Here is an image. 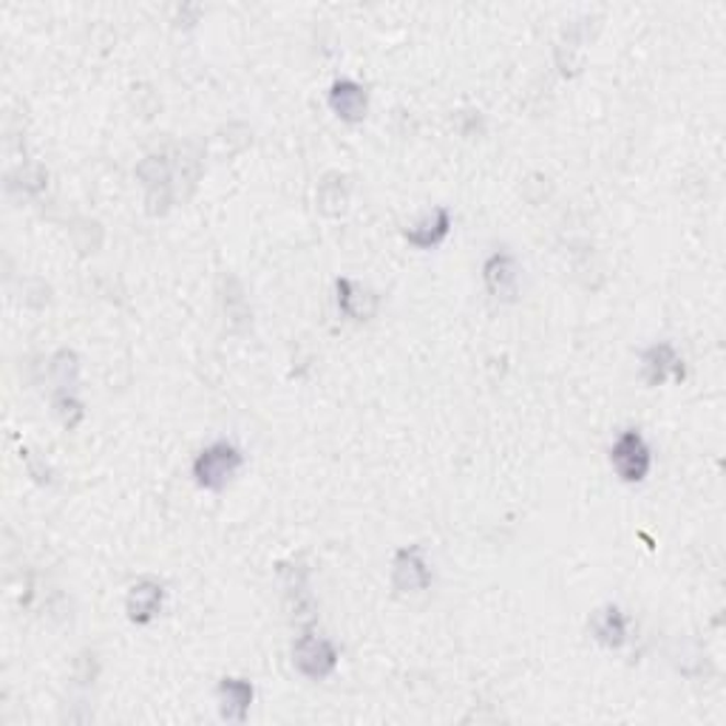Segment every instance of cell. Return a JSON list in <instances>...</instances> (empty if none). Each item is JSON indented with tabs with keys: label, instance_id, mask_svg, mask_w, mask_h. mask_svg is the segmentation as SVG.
Here are the masks:
<instances>
[{
	"label": "cell",
	"instance_id": "6da1fadb",
	"mask_svg": "<svg viewBox=\"0 0 726 726\" xmlns=\"http://www.w3.org/2000/svg\"><path fill=\"white\" fill-rule=\"evenodd\" d=\"M241 468H245V452H241L239 445L227 443V440H216V443L205 445V449L196 454L191 474L196 486L205 488V491L219 494L236 480V474H239Z\"/></svg>",
	"mask_w": 726,
	"mask_h": 726
},
{
	"label": "cell",
	"instance_id": "9a60e30c",
	"mask_svg": "<svg viewBox=\"0 0 726 726\" xmlns=\"http://www.w3.org/2000/svg\"><path fill=\"white\" fill-rule=\"evenodd\" d=\"M222 307H225L227 324H230L234 332H245L250 327V304H247V295L241 290L239 279H234V275L222 279Z\"/></svg>",
	"mask_w": 726,
	"mask_h": 726
},
{
	"label": "cell",
	"instance_id": "5b68a950",
	"mask_svg": "<svg viewBox=\"0 0 726 726\" xmlns=\"http://www.w3.org/2000/svg\"><path fill=\"white\" fill-rule=\"evenodd\" d=\"M434 576L420 545H406L392 559V588L398 597H420L432 588Z\"/></svg>",
	"mask_w": 726,
	"mask_h": 726
},
{
	"label": "cell",
	"instance_id": "30bf717a",
	"mask_svg": "<svg viewBox=\"0 0 726 726\" xmlns=\"http://www.w3.org/2000/svg\"><path fill=\"white\" fill-rule=\"evenodd\" d=\"M165 604V585L151 579V576H145L139 582H134L125 593V613L134 624H151L154 619L162 613Z\"/></svg>",
	"mask_w": 726,
	"mask_h": 726
},
{
	"label": "cell",
	"instance_id": "8fae6325",
	"mask_svg": "<svg viewBox=\"0 0 726 726\" xmlns=\"http://www.w3.org/2000/svg\"><path fill=\"white\" fill-rule=\"evenodd\" d=\"M590 636L608 650H622L631 638V619L619 604H604L597 613H590Z\"/></svg>",
	"mask_w": 726,
	"mask_h": 726
},
{
	"label": "cell",
	"instance_id": "5bb4252c",
	"mask_svg": "<svg viewBox=\"0 0 726 726\" xmlns=\"http://www.w3.org/2000/svg\"><path fill=\"white\" fill-rule=\"evenodd\" d=\"M256 690L247 679H222L216 687V701H219V715L234 724H245L253 706Z\"/></svg>",
	"mask_w": 726,
	"mask_h": 726
},
{
	"label": "cell",
	"instance_id": "ba28073f",
	"mask_svg": "<svg viewBox=\"0 0 726 726\" xmlns=\"http://www.w3.org/2000/svg\"><path fill=\"white\" fill-rule=\"evenodd\" d=\"M327 103L329 111H332L341 123L355 125L363 123L366 111H370V91H366V86H361L358 80L343 77V80H336L329 86Z\"/></svg>",
	"mask_w": 726,
	"mask_h": 726
},
{
	"label": "cell",
	"instance_id": "e0dca14e",
	"mask_svg": "<svg viewBox=\"0 0 726 726\" xmlns=\"http://www.w3.org/2000/svg\"><path fill=\"white\" fill-rule=\"evenodd\" d=\"M48 377L55 381L57 389L75 392L77 381H80V358L71 350H60L48 361Z\"/></svg>",
	"mask_w": 726,
	"mask_h": 726
},
{
	"label": "cell",
	"instance_id": "9c48e42d",
	"mask_svg": "<svg viewBox=\"0 0 726 726\" xmlns=\"http://www.w3.org/2000/svg\"><path fill=\"white\" fill-rule=\"evenodd\" d=\"M642 372H645L647 386H665L670 381L681 384L684 381V358L670 341L653 343L642 355Z\"/></svg>",
	"mask_w": 726,
	"mask_h": 726
},
{
	"label": "cell",
	"instance_id": "4fadbf2b",
	"mask_svg": "<svg viewBox=\"0 0 726 726\" xmlns=\"http://www.w3.org/2000/svg\"><path fill=\"white\" fill-rule=\"evenodd\" d=\"M452 234V211L449 207H434V211L423 213L415 225H409L404 230V239L418 250H434V247L443 245Z\"/></svg>",
	"mask_w": 726,
	"mask_h": 726
},
{
	"label": "cell",
	"instance_id": "7c38bea8",
	"mask_svg": "<svg viewBox=\"0 0 726 726\" xmlns=\"http://www.w3.org/2000/svg\"><path fill=\"white\" fill-rule=\"evenodd\" d=\"M336 304L338 313L350 321H372L381 309V298L370 287L352 282V279H338L336 282Z\"/></svg>",
	"mask_w": 726,
	"mask_h": 726
},
{
	"label": "cell",
	"instance_id": "2e32d148",
	"mask_svg": "<svg viewBox=\"0 0 726 726\" xmlns=\"http://www.w3.org/2000/svg\"><path fill=\"white\" fill-rule=\"evenodd\" d=\"M347 202H350V188H347V177H327L318 185V207H321L327 216H338V213L347 211Z\"/></svg>",
	"mask_w": 726,
	"mask_h": 726
},
{
	"label": "cell",
	"instance_id": "277c9868",
	"mask_svg": "<svg viewBox=\"0 0 726 726\" xmlns=\"http://www.w3.org/2000/svg\"><path fill=\"white\" fill-rule=\"evenodd\" d=\"M279 582L284 590V608L290 619L302 627H313L318 619V604L309 588V568L304 563H282L279 565Z\"/></svg>",
	"mask_w": 726,
	"mask_h": 726
},
{
	"label": "cell",
	"instance_id": "3957f363",
	"mask_svg": "<svg viewBox=\"0 0 726 726\" xmlns=\"http://www.w3.org/2000/svg\"><path fill=\"white\" fill-rule=\"evenodd\" d=\"M610 466L627 486L645 483L653 472V449L638 429H627L610 445Z\"/></svg>",
	"mask_w": 726,
	"mask_h": 726
},
{
	"label": "cell",
	"instance_id": "7a4b0ae2",
	"mask_svg": "<svg viewBox=\"0 0 726 726\" xmlns=\"http://www.w3.org/2000/svg\"><path fill=\"white\" fill-rule=\"evenodd\" d=\"M341 665V650L332 638L321 636L313 627H304V633L293 645V667L309 681H324Z\"/></svg>",
	"mask_w": 726,
	"mask_h": 726
},
{
	"label": "cell",
	"instance_id": "52a82bcc",
	"mask_svg": "<svg viewBox=\"0 0 726 726\" xmlns=\"http://www.w3.org/2000/svg\"><path fill=\"white\" fill-rule=\"evenodd\" d=\"M137 179L143 182V188H145L148 211H151L154 216L168 211V205H171V200H173L171 196V165H168V159L157 157V154L145 157L143 162L137 165Z\"/></svg>",
	"mask_w": 726,
	"mask_h": 726
},
{
	"label": "cell",
	"instance_id": "ac0fdd59",
	"mask_svg": "<svg viewBox=\"0 0 726 726\" xmlns=\"http://www.w3.org/2000/svg\"><path fill=\"white\" fill-rule=\"evenodd\" d=\"M52 406H55V415L60 418V423L66 426V429H77V426L82 423V418H86V406L77 400L75 392L57 389L55 398H52Z\"/></svg>",
	"mask_w": 726,
	"mask_h": 726
},
{
	"label": "cell",
	"instance_id": "8992f818",
	"mask_svg": "<svg viewBox=\"0 0 726 726\" xmlns=\"http://www.w3.org/2000/svg\"><path fill=\"white\" fill-rule=\"evenodd\" d=\"M483 284L488 295L500 304H514L520 298V264L508 250H494L483 264Z\"/></svg>",
	"mask_w": 726,
	"mask_h": 726
}]
</instances>
